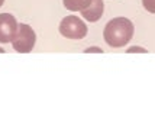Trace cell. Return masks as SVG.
<instances>
[{
    "label": "cell",
    "mask_w": 155,
    "mask_h": 130,
    "mask_svg": "<svg viewBox=\"0 0 155 130\" xmlns=\"http://www.w3.org/2000/svg\"><path fill=\"white\" fill-rule=\"evenodd\" d=\"M103 36L112 48L125 46L134 36V23L126 17H115L106 25Z\"/></svg>",
    "instance_id": "cell-1"
},
{
    "label": "cell",
    "mask_w": 155,
    "mask_h": 130,
    "mask_svg": "<svg viewBox=\"0 0 155 130\" xmlns=\"http://www.w3.org/2000/svg\"><path fill=\"white\" fill-rule=\"evenodd\" d=\"M35 41H36V35H35L34 29L29 26V25L19 23L18 32L15 35V38L12 39L15 51H18L20 54H28V52L32 51V48H34V45H35Z\"/></svg>",
    "instance_id": "cell-2"
},
{
    "label": "cell",
    "mask_w": 155,
    "mask_h": 130,
    "mask_svg": "<svg viewBox=\"0 0 155 130\" xmlns=\"http://www.w3.org/2000/svg\"><path fill=\"white\" fill-rule=\"evenodd\" d=\"M60 33L68 39H83L87 35V26L77 16H67L60 23Z\"/></svg>",
    "instance_id": "cell-3"
},
{
    "label": "cell",
    "mask_w": 155,
    "mask_h": 130,
    "mask_svg": "<svg viewBox=\"0 0 155 130\" xmlns=\"http://www.w3.org/2000/svg\"><path fill=\"white\" fill-rule=\"evenodd\" d=\"M19 23L12 14L0 13V43H7L15 38Z\"/></svg>",
    "instance_id": "cell-4"
},
{
    "label": "cell",
    "mask_w": 155,
    "mask_h": 130,
    "mask_svg": "<svg viewBox=\"0 0 155 130\" xmlns=\"http://www.w3.org/2000/svg\"><path fill=\"white\" fill-rule=\"evenodd\" d=\"M103 9H104L103 0H93L91 5H90L87 9L81 10V14H83V17H84L86 21L97 22L101 17V14H103Z\"/></svg>",
    "instance_id": "cell-5"
},
{
    "label": "cell",
    "mask_w": 155,
    "mask_h": 130,
    "mask_svg": "<svg viewBox=\"0 0 155 130\" xmlns=\"http://www.w3.org/2000/svg\"><path fill=\"white\" fill-rule=\"evenodd\" d=\"M64 2V6L67 10H71V12H77V10H84L87 9L93 0H62Z\"/></svg>",
    "instance_id": "cell-6"
},
{
    "label": "cell",
    "mask_w": 155,
    "mask_h": 130,
    "mask_svg": "<svg viewBox=\"0 0 155 130\" xmlns=\"http://www.w3.org/2000/svg\"><path fill=\"white\" fill-rule=\"evenodd\" d=\"M142 5L149 13H155V0H142Z\"/></svg>",
    "instance_id": "cell-7"
},
{
    "label": "cell",
    "mask_w": 155,
    "mask_h": 130,
    "mask_svg": "<svg viewBox=\"0 0 155 130\" xmlns=\"http://www.w3.org/2000/svg\"><path fill=\"white\" fill-rule=\"evenodd\" d=\"M128 52L130 54V52H147V49L143 48H138V46H134V48H129Z\"/></svg>",
    "instance_id": "cell-8"
},
{
    "label": "cell",
    "mask_w": 155,
    "mask_h": 130,
    "mask_svg": "<svg viewBox=\"0 0 155 130\" xmlns=\"http://www.w3.org/2000/svg\"><path fill=\"white\" fill-rule=\"evenodd\" d=\"M86 52H103L100 48H88L86 49Z\"/></svg>",
    "instance_id": "cell-9"
},
{
    "label": "cell",
    "mask_w": 155,
    "mask_h": 130,
    "mask_svg": "<svg viewBox=\"0 0 155 130\" xmlns=\"http://www.w3.org/2000/svg\"><path fill=\"white\" fill-rule=\"evenodd\" d=\"M3 3H5V0H0V6H2V5H3Z\"/></svg>",
    "instance_id": "cell-10"
}]
</instances>
